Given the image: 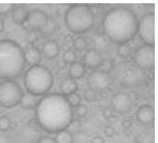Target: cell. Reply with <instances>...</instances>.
I'll use <instances>...</instances> for the list:
<instances>
[{
  "label": "cell",
  "mask_w": 158,
  "mask_h": 143,
  "mask_svg": "<svg viewBox=\"0 0 158 143\" xmlns=\"http://www.w3.org/2000/svg\"><path fill=\"white\" fill-rule=\"evenodd\" d=\"M35 109L37 123L45 130L55 133L66 129L73 118V108L61 94L44 96Z\"/></svg>",
  "instance_id": "obj_1"
},
{
  "label": "cell",
  "mask_w": 158,
  "mask_h": 143,
  "mask_svg": "<svg viewBox=\"0 0 158 143\" xmlns=\"http://www.w3.org/2000/svg\"><path fill=\"white\" fill-rule=\"evenodd\" d=\"M137 21L133 12L121 7L110 10L104 20V28L106 34L112 41L123 43L130 39L135 34Z\"/></svg>",
  "instance_id": "obj_2"
},
{
  "label": "cell",
  "mask_w": 158,
  "mask_h": 143,
  "mask_svg": "<svg viewBox=\"0 0 158 143\" xmlns=\"http://www.w3.org/2000/svg\"><path fill=\"white\" fill-rule=\"evenodd\" d=\"M26 63L24 51L15 41L0 40V79L13 80L22 73Z\"/></svg>",
  "instance_id": "obj_3"
},
{
  "label": "cell",
  "mask_w": 158,
  "mask_h": 143,
  "mask_svg": "<svg viewBox=\"0 0 158 143\" xmlns=\"http://www.w3.org/2000/svg\"><path fill=\"white\" fill-rule=\"evenodd\" d=\"M23 82L27 92L42 96L52 87L53 77L51 71L40 64L30 66L26 72Z\"/></svg>",
  "instance_id": "obj_4"
},
{
  "label": "cell",
  "mask_w": 158,
  "mask_h": 143,
  "mask_svg": "<svg viewBox=\"0 0 158 143\" xmlns=\"http://www.w3.org/2000/svg\"><path fill=\"white\" fill-rule=\"evenodd\" d=\"M66 27L71 33L80 34L88 31L94 22L90 9L83 4L72 5L67 9L64 17Z\"/></svg>",
  "instance_id": "obj_5"
},
{
  "label": "cell",
  "mask_w": 158,
  "mask_h": 143,
  "mask_svg": "<svg viewBox=\"0 0 158 143\" xmlns=\"http://www.w3.org/2000/svg\"><path fill=\"white\" fill-rule=\"evenodd\" d=\"M24 92L20 85L13 80L0 83V105L10 108L19 104Z\"/></svg>",
  "instance_id": "obj_6"
},
{
  "label": "cell",
  "mask_w": 158,
  "mask_h": 143,
  "mask_svg": "<svg viewBox=\"0 0 158 143\" xmlns=\"http://www.w3.org/2000/svg\"><path fill=\"white\" fill-rule=\"evenodd\" d=\"M49 21L48 16L44 11L35 9L28 12L22 25L25 29L31 31H43L46 28Z\"/></svg>",
  "instance_id": "obj_7"
},
{
  "label": "cell",
  "mask_w": 158,
  "mask_h": 143,
  "mask_svg": "<svg viewBox=\"0 0 158 143\" xmlns=\"http://www.w3.org/2000/svg\"><path fill=\"white\" fill-rule=\"evenodd\" d=\"M139 34L146 43L153 44L155 42V16L148 14L141 20L139 27Z\"/></svg>",
  "instance_id": "obj_8"
},
{
  "label": "cell",
  "mask_w": 158,
  "mask_h": 143,
  "mask_svg": "<svg viewBox=\"0 0 158 143\" xmlns=\"http://www.w3.org/2000/svg\"><path fill=\"white\" fill-rule=\"evenodd\" d=\"M135 58L140 67L145 68L152 67L155 63L154 50L150 47H143L137 52Z\"/></svg>",
  "instance_id": "obj_9"
},
{
  "label": "cell",
  "mask_w": 158,
  "mask_h": 143,
  "mask_svg": "<svg viewBox=\"0 0 158 143\" xmlns=\"http://www.w3.org/2000/svg\"><path fill=\"white\" fill-rule=\"evenodd\" d=\"M87 83L94 90L103 89L109 85V79L104 73L99 71L92 72L87 77Z\"/></svg>",
  "instance_id": "obj_10"
},
{
  "label": "cell",
  "mask_w": 158,
  "mask_h": 143,
  "mask_svg": "<svg viewBox=\"0 0 158 143\" xmlns=\"http://www.w3.org/2000/svg\"><path fill=\"white\" fill-rule=\"evenodd\" d=\"M84 65L93 68L98 67L102 61L101 56L96 51L90 49L85 52L83 57Z\"/></svg>",
  "instance_id": "obj_11"
},
{
  "label": "cell",
  "mask_w": 158,
  "mask_h": 143,
  "mask_svg": "<svg viewBox=\"0 0 158 143\" xmlns=\"http://www.w3.org/2000/svg\"><path fill=\"white\" fill-rule=\"evenodd\" d=\"M24 56L26 63L30 66L39 64L42 59V54L36 47H31L24 51Z\"/></svg>",
  "instance_id": "obj_12"
},
{
  "label": "cell",
  "mask_w": 158,
  "mask_h": 143,
  "mask_svg": "<svg viewBox=\"0 0 158 143\" xmlns=\"http://www.w3.org/2000/svg\"><path fill=\"white\" fill-rule=\"evenodd\" d=\"M42 54L46 58L53 59L58 55L60 48L57 43L53 40L46 42L42 47Z\"/></svg>",
  "instance_id": "obj_13"
},
{
  "label": "cell",
  "mask_w": 158,
  "mask_h": 143,
  "mask_svg": "<svg viewBox=\"0 0 158 143\" xmlns=\"http://www.w3.org/2000/svg\"><path fill=\"white\" fill-rule=\"evenodd\" d=\"M78 85L75 80L70 77L64 79L59 85L61 94L66 96L77 92Z\"/></svg>",
  "instance_id": "obj_14"
},
{
  "label": "cell",
  "mask_w": 158,
  "mask_h": 143,
  "mask_svg": "<svg viewBox=\"0 0 158 143\" xmlns=\"http://www.w3.org/2000/svg\"><path fill=\"white\" fill-rule=\"evenodd\" d=\"M137 117L140 123L143 124H149L152 122L154 119V111L150 106H143L138 110Z\"/></svg>",
  "instance_id": "obj_15"
},
{
  "label": "cell",
  "mask_w": 158,
  "mask_h": 143,
  "mask_svg": "<svg viewBox=\"0 0 158 143\" xmlns=\"http://www.w3.org/2000/svg\"><path fill=\"white\" fill-rule=\"evenodd\" d=\"M42 97L27 92L24 93L20 104L26 109H35Z\"/></svg>",
  "instance_id": "obj_16"
},
{
  "label": "cell",
  "mask_w": 158,
  "mask_h": 143,
  "mask_svg": "<svg viewBox=\"0 0 158 143\" xmlns=\"http://www.w3.org/2000/svg\"><path fill=\"white\" fill-rule=\"evenodd\" d=\"M113 102L114 108L121 112L127 111L131 106L130 99L128 96L123 94L117 95L114 98Z\"/></svg>",
  "instance_id": "obj_17"
},
{
  "label": "cell",
  "mask_w": 158,
  "mask_h": 143,
  "mask_svg": "<svg viewBox=\"0 0 158 143\" xmlns=\"http://www.w3.org/2000/svg\"><path fill=\"white\" fill-rule=\"evenodd\" d=\"M11 12V17L13 22L16 24L21 25L25 21L28 13L21 5H15Z\"/></svg>",
  "instance_id": "obj_18"
},
{
  "label": "cell",
  "mask_w": 158,
  "mask_h": 143,
  "mask_svg": "<svg viewBox=\"0 0 158 143\" xmlns=\"http://www.w3.org/2000/svg\"><path fill=\"white\" fill-rule=\"evenodd\" d=\"M85 71L84 65L76 61L70 64L69 73L70 77L75 80L82 78L85 75Z\"/></svg>",
  "instance_id": "obj_19"
},
{
  "label": "cell",
  "mask_w": 158,
  "mask_h": 143,
  "mask_svg": "<svg viewBox=\"0 0 158 143\" xmlns=\"http://www.w3.org/2000/svg\"><path fill=\"white\" fill-rule=\"evenodd\" d=\"M56 143H73V135L66 129L56 133L54 138Z\"/></svg>",
  "instance_id": "obj_20"
},
{
  "label": "cell",
  "mask_w": 158,
  "mask_h": 143,
  "mask_svg": "<svg viewBox=\"0 0 158 143\" xmlns=\"http://www.w3.org/2000/svg\"><path fill=\"white\" fill-rule=\"evenodd\" d=\"M73 135V143H89V137L88 134L82 129L75 133Z\"/></svg>",
  "instance_id": "obj_21"
},
{
  "label": "cell",
  "mask_w": 158,
  "mask_h": 143,
  "mask_svg": "<svg viewBox=\"0 0 158 143\" xmlns=\"http://www.w3.org/2000/svg\"><path fill=\"white\" fill-rule=\"evenodd\" d=\"M77 55L75 52L72 50L65 51L62 55V59L64 62L70 64L76 61Z\"/></svg>",
  "instance_id": "obj_22"
},
{
  "label": "cell",
  "mask_w": 158,
  "mask_h": 143,
  "mask_svg": "<svg viewBox=\"0 0 158 143\" xmlns=\"http://www.w3.org/2000/svg\"><path fill=\"white\" fill-rule=\"evenodd\" d=\"M12 125V121L8 116H0V132H4L9 130Z\"/></svg>",
  "instance_id": "obj_23"
},
{
  "label": "cell",
  "mask_w": 158,
  "mask_h": 143,
  "mask_svg": "<svg viewBox=\"0 0 158 143\" xmlns=\"http://www.w3.org/2000/svg\"><path fill=\"white\" fill-rule=\"evenodd\" d=\"M65 97L68 103L72 108H75L81 104V96L77 92L73 93Z\"/></svg>",
  "instance_id": "obj_24"
},
{
  "label": "cell",
  "mask_w": 158,
  "mask_h": 143,
  "mask_svg": "<svg viewBox=\"0 0 158 143\" xmlns=\"http://www.w3.org/2000/svg\"><path fill=\"white\" fill-rule=\"evenodd\" d=\"M73 45L76 50L78 51L81 52L86 49L87 47V43L84 37H78L74 40Z\"/></svg>",
  "instance_id": "obj_25"
},
{
  "label": "cell",
  "mask_w": 158,
  "mask_h": 143,
  "mask_svg": "<svg viewBox=\"0 0 158 143\" xmlns=\"http://www.w3.org/2000/svg\"><path fill=\"white\" fill-rule=\"evenodd\" d=\"M81 126L82 123L80 120L73 118L66 129L73 134L81 129Z\"/></svg>",
  "instance_id": "obj_26"
},
{
  "label": "cell",
  "mask_w": 158,
  "mask_h": 143,
  "mask_svg": "<svg viewBox=\"0 0 158 143\" xmlns=\"http://www.w3.org/2000/svg\"><path fill=\"white\" fill-rule=\"evenodd\" d=\"M75 108V113L78 117L83 118L86 116L88 111L86 106L81 104Z\"/></svg>",
  "instance_id": "obj_27"
},
{
  "label": "cell",
  "mask_w": 158,
  "mask_h": 143,
  "mask_svg": "<svg viewBox=\"0 0 158 143\" xmlns=\"http://www.w3.org/2000/svg\"><path fill=\"white\" fill-rule=\"evenodd\" d=\"M84 99L87 101H93L95 98L96 94L94 90L90 88L85 89L83 93Z\"/></svg>",
  "instance_id": "obj_28"
},
{
  "label": "cell",
  "mask_w": 158,
  "mask_h": 143,
  "mask_svg": "<svg viewBox=\"0 0 158 143\" xmlns=\"http://www.w3.org/2000/svg\"><path fill=\"white\" fill-rule=\"evenodd\" d=\"M15 6L12 3H0V14H5L11 12Z\"/></svg>",
  "instance_id": "obj_29"
},
{
  "label": "cell",
  "mask_w": 158,
  "mask_h": 143,
  "mask_svg": "<svg viewBox=\"0 0 158 143\" xmlns=\"http://www.w3.org/2000/svg\"><path fill=\"white\" fill-rule=\"evenodd\" d=\"M35 143H56L54 138L49 136H44L40 137Z\"/></svg>",
  "instance_id": "obj_30"
},
{
  "label": "cell",
  "mask_w": 158,
  "mask_h": 143,
  "mask_svg": "<svg viewBox=\"0 0 158 143\" xmlns=\"http://www.w3.org/2000/svg\"><path fill=\"white\" fill-rule=\"evenodd\" d=\"M104 132L106 136L110 137L114 136L116 133V130L113 127L107 126L105 127Z\"/></svg>",
  "instance_id": "obj_31"
},
{
  "label": "cell",
  "mask_w": 158,
  "mask_h": 143,
  "mask_svg": "<svg viewBox=\"0 0 158 143\" xmlns=\"http://www.w3.org/2000/svg\"><path fill=\"white\" fill-rule=\"evenodd\" d=\"M90 143H106L104 138L100 136L93 137L90 141Z\"/></svg>",
  "instance_id": "obj_32"
},
{
  "label": "cell",
  "mask_w": 158,
  "mask_h": 143,
  "mask_svg": "<svg viewBox=\"0 0 158 143\" xmlns=\"http://www.w3.org/2000/svg\"><path fill=\"white\" fill-rule=\"evenodd\" d=\"M4 24L2 19L0 18V34L4 30Z\"/></svg>",
  "instance_id": "obj_33"
}]
</instances>
